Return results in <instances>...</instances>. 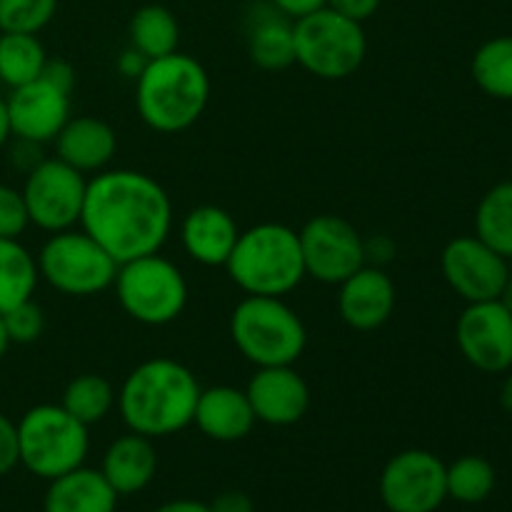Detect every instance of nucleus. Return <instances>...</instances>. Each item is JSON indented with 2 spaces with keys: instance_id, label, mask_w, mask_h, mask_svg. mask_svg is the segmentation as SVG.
<instances>
[{
  "instance_id": "obj_13",
  "label": "nucleus",
  "mask_w": 512,
  "mask_h": 512,
  "mask_svg": "<svg viewBox=\"0 0 512 512\" xmlns=\"http://www.w3.org/2000/svg\"><path fill=\"white\" fill-rule=\"evenodd\" d=\"M455 343L480 373L512 370V313L500 300L468 303L455 323Z\"/></svg>"
},
{
  "instance_id": "obj_24",
  "label": "nucleus",
  "mask_w": 512,
  "mask_h": 512,
  "mask_svg": "<svg viewBox=\"0 0 512 512\" xmlns=\"http://www.w3.org/2000/svg\"><path fill=\"white\" fill-rule=\"evenodd\" d=\"M38 280L35 255L18 238H0V315L33 300Z\"/></svg>"
},
{
  "instance_id": "obj_8",
  "label": "nucleus",
  "mask_w": 512,
  "mask_h": 512,
  "mask_svg": "<svg viewBox=\"0 0 512 512\" xmlns=\"http://www.w3.org/2000/svg\"><path fill=\"white\" fill-rule=\"evenodd\" d=\"M368 55L363 23L320 8L295 20V63L320 80H345L358 73Z\"/></svg>"
},
{
  "instance_id": "obj_19",
  "label": "nucleus",
  "mask_w": 512,
  "mask_h": 512,
  "mask_svg": "<svg viewBox=\"0 0 512 512\" xmlns=\"http://www.w3.org/2000/svg\"><path fill=\"white\" fill-rule=\"evenodd\" d=\"M240 228L220 205H198L180 223V243L185 255L205 268H225Z\"/></svg>"
},
{
  "instance_id": "obj_25",
  "label": "nucleus",
  "mask_w": 512,
  "mask_h": 512,
  "mask_svg": "<svg viewBox=\"0 0 512 512\" xmlns=\"http://www.w3.org/2000/svg\"><path fill=\"white\" fill-rule=\"evenodd\" d=\"M130 48L138 50L148 60L163 58L178 50L180 43V25L173 10L165 5H143L133 13L128 25Z\"/></svg>"
},
{
  "instance_id": "obj_36",
  "label": "nucleus",
  "mask_w": 512,
  "mask_h": 512,
  "mask_svg": "<svg viewBox=\"0 0 512 512\" xmlns=\"http://www.w3.org/2000/svg\"><path fill=\"white\" fill-rule=\"evenodd\" d=\"M380 3L383 0H328V8L338 10V13L348 15V18L358 20V23H365V20L378 13Z\"/></svg>"
},
{
  "instance_id": "obj_29",
  "label": "nucleus",
  "mask_w": 512,
  "mask_h": 512,
  "mask_svg": "<svg viewBox=\"0 0 512 512\" xmlns=\"http://www.w3.org/2000/svg\"><path fill=\"white\" fill-rule=\"evenodd\" d=\"M473 80L485 95L495 100H512V35H495L485 40L473 55Z\"/></svg>"
},
{
  "instance_id": "obj_37",
  "label": "nucleus",
  "mask_w": 512,
  "mask_h": 512,
  "mask_svg": "<svg viewBox=\"0 0 512 512\" xmlns=\"http://www.w3.org/2000/svg\"><path fill=\"white\" fill-rule=\"evenodd\" d=\"M43 78H48L50 83H55L58 88L68 90V93H73L75 90V68L68 63V60L63 58H48V63H45L43 68Z\"/></svg>"
},
{
  "instance_id": "obj_16",
  "label": "nucleus",
  "mask_w": 512,
  "mask_h": 512,
  "mask_svg": "<svg viewBox=\"0 0 512 512\" xmlns=\"http://www.w3.org/2000/svg\"><path fill=\"white\" fill-rule=\"evenodd\" d=\"M245 393L255 420L273 428L300 423L310 410V385L293 365L258 368Z\"/></svg>"
},
{
  "instance_id": "obj_44",
  "label": "nucleus",
  "mask_w": 512,
  "mask_h": 512,
  "mask_svg": "<svg viewBox=\"0 0 512 512\" xmlns=\"http://www.w3.org/2000/svg\"><path fill=\"white\" fill-rule=\"evenodd\" d=\"M500 303L505 305V308L510 310L512 313V270H510V275H508V280H505V288H503V293H500Z\"/></svg>"
},
{
  "instance_id": "obj_26",
  "label": "nucleus",
  "mask_w": 512,
  "mask_h": 512,
  "mask_svg": "<svg viewBox=\"0 0 512 512\" xmlns=\"http://www.w3.org/2000/svg\"><path fill=\"white\" fill-rule=\"evenodd\" d=\"M115 403H118V390L105 375L98 373H83L70 380L60 400V405L88 428L103 423L113 413Z\"/></svg>"
},
{
  "instance_id": "obj_33",
  "label": "nucleus",
  "mask_w": 512,
  "mask_h": 512,
  "mask_svg": "<svg viewBox=\"0 0 512 512\" xmlns=\"http://www.w3.org/2000/svg\"><path fill=\"white\" fill-rule=\"evenodd\" d=\"M30 225L23 193L0 183V238H20Z\"/></svg>"
},
{
  "instance_id": "obj_14",
  "label": "nucleus",
  "mask_w": 512,
  "mask_h": 512,
  "mask_svg": "<svg viewBox=\"0 0 512 512\" xmlns=\"http://www.w3.org/2000/svg\"><path fill=\"white\" fill-rule=\"evenodd\" d=\"M443 278L465 303L498 300L510 275L508 258L495 253L478 235H458L440 255Z\"/></svg>"
},
{
  "instance_id": "obj_10",
  "label": "nucleus",
  "mask_w": 512,
  "mask_h": 512,
  "mask_svg": "<svg viewBox=\"0 0 512 512\" xmlns=\"http://www.w3.org/2000/svg\"><path fill=\"white\" fill-rule=\"evenodd\" d=\"M88 178L60 158H43L25 173L23 203L28 220L45 233L78 228L83 215Z\"/></svg>"
},
{
  "instance_id": "obj_35",
  "label": "nucleus",
  "mask_w": 512,
  "mask_h": 512,
  "mask_svg": "<svg viewBox=\"0 0 512 512\" xmlns=\"http://www.w3.org/2000/svg\"><path fill=\"white\" fill-rule=\"evenodd\" d=\"M210 512H255V503L243 490H225L208 503Z\"/></svg>"
},
{
  "instance_id": "obj_21",
  "label": "nucleus",
  "mask_w": 512,
  "mask_h": 512,
  "mask_svg": "<svg viewBox=\"0 0 512 512\" xmlns=\"http://www.w3.org/2000/svg\"><path fill=\"white\" fill-rule=\"evenodd\" d=\"M55 158L68 163L83 175H95L110 165L118 150L113 125L95 115H70L68 123L55 135Z\"/></svg>"
},
{
  "instance_id": "obj_4",
  "label": "nucleus",
  "mask_w": 512,
  "mask_h": 512,
  "mask_svg": "<svg viewBox=\"0 0 512 512\" xmlns=\"http://www.w3.org/2000/svg\"><path fill=\"white\" fill-rule=\"evenodd\" d=\"M225 270L245 295L268 298H283L308 278L298 230L283 223H258L240 230Z\"/></svg>"
},
{
  "instance_id": "obj_42",
  "label": "nucleus",
  "mask_w": 512,
  "mask_h": 512,
  "mask_svg": "<svg viewBox=\"0 0 512 512\" xmlns=\"http://www.w3.org/2000/svg\"><path fill=\"white\" fill-rule=\"evenodd\" d=\"M500 405H503L505 413L512 415V373L508 370V378L500 385Z\"/></svg>"
},
{
  "instance_id": "obj_30",
  "label": "nucleus",
  "mask_w": 512,
  "mask_h": 512,
  "mask_svg": "<svg viewBox=\"0 0 512 512\" xmlns=\"http://www.w3.org/2000/svg\"><path fill=\"white\" fill-rule=\"evenodd\" d=\"M495 480V468L480 455H463L455 463L445 465L448 498L463 505L485 503L493 495Z\"/></svg>"
},
{
  "instance_id": "obj_3",
  "label": "nucleus",
  "mask_w": 512,
  "mask_h": 512,
  "mask_svg": "<svg viewBox=\"0 0 512 512\" xmlns=\"http://www.w3.org/2000/svg\"><path fill=\"white\" fill-rule=\"evenodd\" d=\"M210 103V75L180 50L148 60L135 78V108L150 130L163 135L193 128Z\"/></svg>"
},
{
  "instance_id": "obj_32",
  "label": "nucleus",
  "mask_w": 512,
  "mask_h": 512,
  "mask_svg": "<svg viewBox=\"0 0 512 512\" xmlns=\"http://www.w3.org/2000/svg\"><path fill=\"white\" fill-rule=\"evenodd\" d=\"M3 323L10 345H30L43 335L45 315L35 300H25V303L15 305L13 310L3 313Z\"/></svg>"
},
{
  "instance_id": "obj_5",
  "label": "nucleus",
  "mask_w": 512,
  "mask_h": 512,
  "mask_svg": "<svg viewBox=\"0 0 512 512\" xmlns=\"http://www.w3.org/2000/svg\"><path fill=\"white\" fill-rule=\"evenodd\" d=\"M230 338L255 368L295 365L308 348V330L283 298L245 295L230 313Z\"/></svg>"
},
{
  "instance_id": "obj_17",
  "label": "nucleus",
  "mask_w": 512,
  "mask_h": 512,
  "mask_svg": "<svg viewBox=\"0 0 512 512\" xmlns=\"http://www.w3.org/2000/svg\"><path fill=\"white\" fill-rule=\"evenodd\" d=\"M398 290L393 278L380 265L365 263L338 285V313L348 328L373 333L383 328L395 313Z\"/></svg>"
},
{
  "instance_id": "obj_1",
  "label": "nucleus",
  "mask_w": 512,
  "mask_h": 512,
  "mask_svg": "<svg viewBox=\"0 0 512 512\" xmlns=\"http://www.w3.org/2000/svg\"><path fill=\"white\" fill-rule=\"evenodd\" d=\"M80 228L120 265L160 253L173 230V203L148 173L105 168L88 180Z\"/></svg>"
},
{
  "instance_id": "obj_7",
  "label": "nucleus",
  "mask_w": 512,
  "mask_h": 512,
  "mask_svg": "<svg viewBox=\"0 0 512 512\" xmlns=\"http://www.w3.org/2000/svg\"><path fill=\"white\" fill-rule=\"evenodd\" d=\"M113 290L123 313L148 328L175 323L188 305V280L183 270L160 253L120 263Z\"/></svg>"
},
{
  "instance_id": "obj_45",
  "label": "nucleus",
  "mask_w": 512,
  "mask_h": 512,
  "mask_svg": "<svg viewBox=\"0 0 512 512\" xmlns=\"http://www.w3.org/2000/svg\"><path fill=\"white\" fill-rule=\"evenodd\" d=\"M8 348H10V338H8V333H5L3 315H0V360L5 358V353H8Z\"/></svg>"
},
{
  "instance_id": "obj_27",
  "label": "nucleus",
  "mask_w": 512,
  "mask_h": 512,
  "mask_svg": "<svg viewBox=\"0 0 512 512\" xmlns=\"http://www.w3.org/2000/svg\"><path fill=\"white\" fill-rule=\"evenodd\" d=\"M475 235L503 258H512V180L498 183L480 198Z\"/></svg>"
},
{
  "instance_id": "obj_20",
  "label": "nucleus",
  "mask_w": 512,
  "mask_h": 512,
  "mask_svg": "<svg viewBox=\"0 0 512 512\" xmlns=\"http://www.w3.org/2000/svg\"><path fill=\"white\" fill-rule=\"evenodd\" d=\"M255 413L248 393L235 385H213L203 388L195 403L193 425L215 443H238L255 428Z\"/></svg>"
},
{
  "instance_id": "obj_9",
  "label": "nucleus",
  "mask_w": 512,
  "mask_h": 512,
  "mask_svg": "<svg viewBox=\"0 0 512 512\" xmlns=\"http://www.w3.org/2000/svg\"><path fill=\"white\" fill-rule=\"evenodd\" d=\"M45 283L68 298H90L113 288L118 263L83 228L53 233L35 255Z\"/></svg>"
},
{
  "instance_id": "obj_12",
  "label": "nucleus",
  "mask_w": 512,
  "mask_h": 512,
  "mask_svg": "<svg viewBox=\"0 0 512 512\" xmlns=\"http://www.w3.org/2000/svg\"><path fill=\"white\" fill-rule=\"evenodd\" d=\"M378 490L390 512L440 510L448 500L445 463L430 450H403L385 463Z\"/></svg>"
},
{
  "instance_id": "obj_18",
  "label": "nucleus",
  "mask_w": 512,
  "mask_h": 512,
  "mask_svg": "<svg viewBox=\"0 0 512 512\" xmlns=\"http://www.w3.org/2000/svg\"><path fill=\"white\" fill-rule=\"evenodd\" d=\"M245 45L260 70L290 68L295 65V20L270 0H255L245 10Z\"/></svg>"
},
{
  "instance_id": "obj_34",
  "label": "nucleus",
  "mask_w": 512,
  "mask_h": 512,
  "mask_svg": "<svg viewBox=\"0 0 512 512\" xmlns=\"http://www.w3.org/2000/svg\"><path fill=\"white\" fill-rule=\"evenodd\" d=\"M18 465V425L8 415L0 413V478L18 468Z\"/></svg>"
},
{
  "instance_id": "obj_11",
  "label": "nucleus",
  "mask_w": 512,
  "mask_h": 512,
  "mask_svg": "<svg viewBox=\"0 0 512 512\" xmlns=\"http://www.w3.org/2000/svg\"><path fill=\"white\" fill-rule=\"evenodd\" d=\"M305 275L323 285H340L363 268L365 238L343 215H313L298 230Z\"/></svg>"
},
{
  "instance_id": "obj_40",
  "label": "nucleus",
  "mask_w": 512,
  "mask_h": 512,
  "mask_svg": "<svg viewBox=\"0 0 512 512\" xmlns=\"http://www.w3.org/2000/svg\"><path fill=\"white\" fill-rule=\"evenodd\" d=\"M145 65H148V58H145V55H140L135 48L123 50V55L118 58V70L130 80L138 78V75L143 73Z\"/></svg>"
},
{
  "instance_id": "obj_23",
  "label": "nucleus",
  "mask_w": 512,
  "mask_h": 512,
  "mask_svg": "<svg viewBox=\"0 0 512 512\" xmlns=\"http://www.w3.org/2000/svg\"><path fill=\"white\" fill-rule=\"evenodd\" d=\"M118 498L100 470L80 468L48 480L43 512H115Z\"/></svg>"
},
{
  "instance_id": "obj_6",
  "label": "nucleus",
  "mask_w": 512,
  "mask_h": 512,
  "mask_svg": "<svg viewBox=\"0 0 512 512\" xmlns=\"http://www.w3.org/2000/svg\"><path fill=\"white\" fill-rule=\"evenodd\" d=\"M15 425L20 465L35 478L55 480L85 465L90 450L88 425L75 420L63 405H35Z\"/></svg>"
},
{
  "instance_id": "obj_41",
  "label": "nucleus",
  "mask_w": 512,
  "mask_h": 512,
  "mask_svg": "<svg viewBox=\"0 0 512 512\" xmlns=\"http://www.w3.org/2000/svg\"><path fill=\"white\" fill-rule=\"evenodd\" d=\"M155 512H210L208 503H200V500L180 498V500H168V503L160 505Z\"/></svg>"
},
{
  "instance_id": "obj_28",
  "label": "nucleus",
  "mask_w": 512,
  "mask_h": 512,
  "mask_svg": "<svg viewBox=\"0 0 512 512\" xmlns=\"http://www.w3.org/2000/svg\"><path fill=\"white\" fill-rule=\"evenodd\" d=\"M48 53L38 35L30 33H0V83L10 90L40 78Z\"/></svg>"
},
{
  "instance_id": "obj_2",
  "label": "nucleus",
  "mask_w": 512,
  "mask_h": 512,
  "mask_svg": "<svg viewBox=\"0 0 512 512\" xmlns=\"http://www.w3.org/2000/svg\"><path fill=\"white\" fill-rule=\"evenodd\" d=\"M200 383L188 365L173 358H150L125 375L118 408L125 428L145 438H168L193 425Z\"/></svg>"
},
{
  "instance_id": "obj_38",
  "label": "nucleus",
  "mask_w": 512,
  "mask_h": 512,
  "mask_svg": "<svg viewBox=\"0 0 512 512\" xmlns=\"http://www.w3.org/2000/svg\"><path fill=\"white\" fill-rule=\"evenodd\" d=\"M10 160H13V165L18 170L30 173V170L43 160L40 158V145L30 143V140H23V138H15V148H13V155H10Z\"/></svg>"
},
{
  "instance_id": "obj_43",
  "label": "nucleus",
  "mask_w": 512,
  "mask_h": 512,
  "mask_svg": "<svg viewBox=\"0 0 512 512\" xmlns=\"http://www.w3.org/2000/svg\"><path fill=\"white\" fill-rule=\"evenodd\" d=\"M10 140V123H8V108H5V98H0V150Z\"/></svg>"
},
{
  "instance_id": "obj_15",
  "label": "nucleus",
  "mask_w": 512,
  "mask_h": 512,
  "mask_svg": "<svg viewBox=\"0 0 512 512\" xmlns=\"http://www.w3.org/2000/svg\"><path fill=\"white\" fill-rule=\"evenodd\" d=\"M70 95L48 78H35L20 88L10 90L5 98L10 123V138H23L30 143H53L55 135L70 120Z\"/></svg>"
},
{
  "instance_id": "obj_22",
  "label": "nucleus",
  "mask_w": 512,
  "mask_h": 512,
  "mask_svg": "<svg viewBox=\"0 0 512 512\" xmlns=\"http://www.w3.org/2000/svg\"><path fill=\"white\" fill-rule=\"evenodd\" d=\"M100 473L118 495H135L145 490L158 473V450L153 440L138 433L115 438L105 450Z\"/></svg>"
},
{
  "instance_id": "obj_39",
  "label": "nucleus",
  "mask_w": 512,
  "mask_h": 512,
  "mask_svg": "<svg viewBox=\"0 0 512 512\" xmlns=\"http://www.w3.org/2000/svg\"><path fill=\"white\" fill-rule=\"evenodd\" d=\"M270 3H273L280 13L288 15V18L298 20V18H305V15L315 13V10L325 8L328 0H270Z\"/></svg>"
},
{
  "instance_id": "obj_31",
  "label": "nucleus",
  "mask_w": 512,
  "mask_h": 512,
  "mask_svg": "<svg viewBox=\"0 0 512 512\" xmlns=\"http://www.w3.org/2000/svg\"><path fill=\"white\" fill-rule=\"evenodd\" d=\"M58 0H0V33L38 35L55 18Z\"/></svg>"
}]
</instances>
